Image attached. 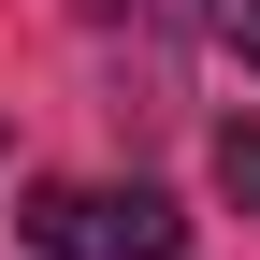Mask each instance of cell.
Listing matches in <instances>:
<instances>
[{"label":"cell","mask_w":260,"mask_h":260,"mask_svg":"<svg viewBox=\"0 0 260 260\" xmlns=\"http://www.w3.org/2000/svg\"><path fill=\"white\" fill-rule=\"evenodd\" d=\"M188 15H203L217 58H246V73H260V0H188Z\"/></svg>","instance_id":"3957f363"},{"label":"cell","mask_w":260,"mask_h":260,"mask_svg":"<svg viewBox=\"0 0 260 260\" xmlns=\"http://www.w3.org/2000/svg\"><path fill=\"white\" fill-rule=\"evenodd\" d=\"M15 232L44 246V260H188V217L159 203L145 174H130V188H87V174H44Z\"/></svg>","instance_id":"6da1fadb"},{"label":"cell","mask_w":260,"mask_h":260,"mask_svg":"<svg viewBox=\"0 0 260 260\" xmlns=\"http://www.w3.org/2000/svg\"><path fill=\"white\" fill-rule=\"evenodd\" d=\"M0 145H15V116H0Z\"/></svg>","instance_id":"5b68a950"},{"label":"cell","mask_w":260,"mask_h":260,"mask_svg":"<svg viewBox=\"0 0 260 260\" xmlns=\"http://www.w3.org/2000/svg\"><path fill=\"white\" fill-rule=\"evenodd\" d=\"M73 15H87V29H116V15H145V0H73Z\"/></svg>","instance_id":"277c9868"},{"label":"cell","mask_w":260,"mask_h":260,"mask_svg":"<svg viewBox=\"0 0 260 260\" xmlns=\"http://www.w3.org/2000/svg\"><path fill=\"white\" fill-rule=\"evenodd\" d=\"M217 203H232V217H260V116H232V130H217Z\"/></svg>","instance_id":"7a4b0ae2"}]
</instances>
